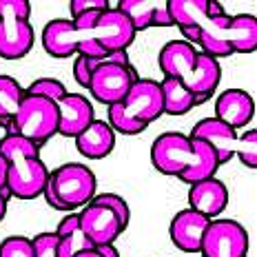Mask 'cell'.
Masks as SVG:
<instances>
[{
  "instance_id": "cell-9",
  "label": "cell",
  "mask_w": 257,
  "mask_h": 257,
  "mask_svg": "<svg viewBox=\"0 0 257 257\" xmlns=\"http://www.w3.org/2000/svg\"><path fill=\"white\" fill-rule=\"evenodd\" d=\"M202 257H248V233L235 219H211L202 237Z\"/></svg>"
},
{
  "instance_id": "cell-10",
  "label": "cell",
  "mask_w": 257,
  "mask_h": 257,
  "mask_svg": "<svg viewBox=\"0 0 257 257\" xmlns=\"http://www.w3.org/2000/svg\"><path fill=\"white\" fill-rule=\"evenodd\" d=\"M80 228H82L84 237L93 248L106 244H115V239L124 233L120 217L111 211L109 206L98 204V202H89L87 206L80 208Z\"/></svg>"
},
{
  "instance_id": "cell-15",
  "label": "cell",
  "mask_w": 257,
  "mask_h": 257,
  "mask_svg": "<svg viewBox=\"0 0 257 257\" xmlns=\"http://www.w3.org/2000/svg\"><path fill=\"white\" fill-rule=\"evenodd\" d=\"M255 115V100L244 89H226L217 95L215 115L219 122L228 124L235 131L248 126Z\"/></svg>"
},
{
  "instance_id": "cell-22",
  "label": "cell",
  "mask_w": 257,
  "mask_h": 257,
  "mask_svg": "<svg viewBox=\"0 0 257 257\" xmlns=\"http://www.w3.org/2000/svg\"><path fill=\"white\" fill-rule=\"evenodd\" d=\"M228 47L235 53H253L257 49V20L253 14L231 16L228 23Z\"/></svg>"
},
{
  "instance_id": "cell-32",
  "label": "cell",
  "mask_w": 257,
  "mask_h": 257,
  "mask_svg": "<svg viewBox=\"0 0 257 257\" xmlns=\"http://www.w3.org/2000/svg\"><path fill=\"white\" fill-rule=\"evenodd\" d=\"M111 7L109 0H71L69 3V12H71V20L89 12H106Z\"/></svg>"
},
{
  "instance_id": "cell-6",
  "label": "cell",
  "mask_w": 257,
  "mask_h": 257,
  "mask_svg": "<svg viewBox=\"0 0 257 257\" xmlns=\"http://www.w3.org/2000/svg\"><path fill=\"white\" fill-rule=\"evenodd\" d=\"M12 136H20L25 140L38 144L42 149L53 136H58V106L56 102L40 95H27L18 106L14 117Z\"/></svg>"
},
{
  "instance_id": "cell-18",
  "label": "cell",
  "mask_w": 257,
  "mask_h": 257,
  "mask_svg": "<svg viewBox=\"0 0 257 257\" xmlns=\"http://www.w3.org/2000/svg\"><path fill=\"white\" fill-rule=\"evenodd\" d=\"M115 9L128 18L133 31H147L151 27H173L167 3H149V0H117Z\"/></svg>"
},
{
  "instance_id": "cell-20",
  "label": "cell",
  "mask_w": 257,
  "mask_h": 257,
  "mask_svg": "<svg viewBox=\"0 0 257 257\" xmlns=\"http://www.w3.org/2000/svg\"><path fill=\"white\" fill-rule=\"evenodd\" d=\"M73 140H76V149L82 158L104 160L106 155H111V151L115 147V133L104 120H93Z\"/></svg>"
},
{
  "instance_id": "cell-21",
  "label": "cell",
  "mask_w": 257,
  "mask_h": 257,
  "mask_svg": "<svg viewBox=\"0 0 257 257\" xmlns=\"http://www.w3.org/2000/svg\"><path fill=\"white\" fill-rule=\"evenodd\" d=\"M58 237V257H76L82 250H89L93 246L84 237L82 228H80V217L78 213H67L60 222H58L56 231Z\"/></svg>"
},
{
  "instance_id": "cell-30",
  "label": "cell",
  "mask_w": 257,
  "mask_h": 257,
  "mask_svg": "<svg viewBox=\"0 0 257 257\" xmlns=\"http://www.w3.org/2000/svg\"><path fill=\"white\" fill-rule=\"evenodd\" d=\"M102 62V58H87V56H76L73 60V80L78 82L80 89L87 91L89 87V78L93 73V69Z\"/></svg>"
},
{
  "instance_id": "cell-2",
  "label": "cell",
  "mask_w": 257,
  "mask_h": 257,
  "mask_svg": "<svg viewBox=\"0 0 257 257\" xmlns=\"http://www.w3.org/2000/svg\"><path fill=\"white\" fill-rule=\"evenodd\" d=\"M98 193L95 173L87 164L69 162L49 171V180L42 191V197L51 208L60 213H76L87 206Z\"/></svg>"
},
{
  "instance_id": "cell-14",
  "label": "cell",
  "mask_w": 257,
  "mask_h": 257,
  "mask_svg": "<svg viewBox=\"0 0 257 257\" xmlns=\"http://www.w3.org/2000/svg\"><path fill=\"white\" fill-rule=\"evenodd\" d=\"M58 106V133L62 138H78L95 120V109L82 93H71L56 102Z\"/></svg>"
},
{
  "instance_id": "cell-29",
  "label": "cell",
  "mask_w": 257,
  "mask_h": 257,
  "mask_svg": "<svg viewBox=\"0 0 257 257\" xmlns=\"http://www.w3.org/2000/svg\"><path fill=\"white\" fill-rule=\"evenodd\" d=\"M91 202H98V204L109 206L111 211H113L115 215L120 217L122 226H124V231H126L128 219H131V211H128V204H126L124 197L117 195V193H95V197H93Z\"/></svg>"
},
{
  "instance_id": "cell-35",
  "label": "cell",
  "mask_w": 257,
  "mask_h": 257,
  "mask_svg": "<svg viewBox=\"0 0 257 257\" xmlns=\"http://www.w3.org/2000/svg\"><path fill=\"white\" fill-rule=\"evenodd\" d=\"M76 257H102V255H100L95 248H89V250H82V253H78Z\"/></svg>"
},
{
  "instance_id": "cell-25",
  "label": "cell",
  "mask_w": 257,
  "mask_h": 257,
  "mask_svg": "<svg viewBox=\"0 0 257 257\" xmlns=\"http://www.w3.org/2000/svg\"><path fill=\"white\" fill-rule=\"evenodd\" d=\"M25 98V89L12 76H0V126L5 133H12L14 117Z\"/></svg>"
},
{
  "instance_id": "cell-17",
  "label": "cell",
  "mask_w": 257,
  "mask_h": 257,
  "mask_svg": "<svg viewBox=\"0 0 257 257\" xmlns=\"http://www.w3.org/2000/svg\"><path fill=\"white\" fill-rule=\"evenodd\" d=\"M228 206V189L222 180L211 178L191 184L189 189V208L208 219L222 215Z\"/></svg>"
},
{
  "instance_id": "cell-34",
  "label": "cell",
  "mask_w": 257,
  "mask_h": 257,
  "mask_svg": "<svg viewBox=\"0 0 257 257\" xmlns=\"http://www.w3.org/2000/svg\"><path fill=\"white\" fill-rule=\"evenodd\" d=\"M98 250L102 257H120V250L115 248V244H106V246H98Z\"/></svg>"
},
{
  "instance_id": "cell-26",
  "label": "cell",
  "mask_w": 257,
  "mask_h": 257,
  "mask_svg": "<svg viewBox=\"0 0 257 257\" xmlns=\"http://www.w3.org/2000/svg\"><path fill=\"white\" fill-rule=\"evenodd\" d=\"M25 93L40 95V98H47V100H51V102H60L69 91L60 80H56V78H38L25 89Z\"/></svg>"
},
{
  "instance_id": "cell-12",
  "label": "cell",
  "mask_w": 257,
  "mask_h": 257,
  "mask_svg": "<svg viewBox=\"0 0 257 257\" xmlns=\"http://www.w3.org/2000/svg\"><path fill=\"white\" fill-rule=\"evenodd\" d=\"M189 138L191 140L206 142L208 147L215 151L219 167L228 164L235 158L237 131L231 128L228 124H224V122H219L217 117H202V120H197L195 124H193V128H191Z\"/></svg>"
},
{
  "instance_id": "cell-4",
  "label": "cell",
  "mask_w": 257,
  "mask_h": 257,
  "mask_svg": "<svg viewBox=\"0 0 257 257\" xmlns=\"http://www.w3.org/2000/svg\"><path fill=\"white\" fill-rule=\"evenodd\" d=\"M31 3L27 0H0V58L20 60L34 49Z\"/></svg>"
},
{
  "instance_id": "cell-23",
  "label": "cell",
  "mask_w": 257,
  "mask_h": 257,
  "mask_svg": "<svg viewBox=\"0 0 257 257\" xmlns=\"http://www.w3.org/2000/svg\"><path fill=\"white\" fill-rule=\"evenodd\" d=\"M160 91H162L164 113H169V115H186L189 111H193L197 106L195 95L178 78H162Z\"/></svg>"
},
{
  "instance_id": "cell-13",
  "label": "cell",
  "mask_w": 257,
  "mask_h": 257,
  "mask_svg": "<svg viewBox=\"0 0 257 257\" xmlns=\"http://www.w3.org/2000/svg\"><path fill=\"white\" fill-rule=\"evenodd\" d=\"M208 224H211L208 217L191 211V208H182L171 219L169 237L175 244V248L182 253H200L202 237H204Z\"/></svg>"
},
{
  "instance_id": "cell-8",
  "label": "cell",
  "mask_w": 257,
  "mask_h": 257,
  "mask_svg": "<svg viewBox=\"0 0 257 257\" xmlns=\"http://www.w3.org/2000/svg\"><path fill=\"white\" fill-rule=\"evenodd\" d=\"M120 111L128 122L142 128H149L151 122L160 120L164 115L160 82H155L151 78H140L126 91L124 100L120 102Z\"/></svg>"
},
{
  "instance_id": "cell-33",
  "label": "cell",
  "mask_w": 257,
  "mask_h": 257,
  "mask_svg": "<svg viewBox=\"0 0 257 257\" xmlns=\"http://www.w3.org/2000/svg\"><path fill=\"white\" fill-rule=\"evenodd\" d=\"M9 189H7V171H5V160L0 158V222L7 215L9 208Z\"/></svg>"
},
{
  "instance_id": "cell-7",
  "label": "cell",
  "mask_w": 257,
  "mask_h": 257,
  "mask_svg": "<svg viewBox=\"0 0 257 257\" xmlns=\"http://www.w3.org/2000/svg\"><path fill=\"white\" fill-rule=\"evenodd\" d=\"M151 164L162 175H182L195 164L191 138L180 131H167L158 136L151 144Z\"/></svg>"
},
{
  "instance_id": "cell-31",
  "label": "cell",
  "mask_w": 257,
  "mask_h": 257,
  "mask_svg": "<svg viewBox=\"0 0 257 257\" xmlns=\"http://www.w3.org/2000/svg\"><path fill=\"white\" fill-rule=\"evenodd\" d=\"M34 244V257H58V237L56 233L45 231L31 237Z\"/></svg>"
},
{
  "instance_id": "cell-28",
  "label": "cell",
  "mask_w": 257,
  "mask_h": 257,
  "mask_svg": "<svg viewBox=\"0 0 257 257\" xmlns=\"http://www.w3.org/2000/svg\"><path fill=\"white\" fill-rule=\"evenodd\" d=\"M0 257H34V244L25 235H9L0 242Z\"/></svg>"
},
{
  "instance_id": "cell-19",
  "label": "cell",
  "mask_w": 257,
  "mask_h": 257,
  "mask_svg": "<svg viewBox=\"0 0 257 257\" xmlns=\"http://www.w3.org/2000/svg\"><path fill=\"white\" fill-rule=\"evenodd\" d=\"M219 80H222V67H219V60L206 56V53L197 51L195 58V69H193V76L186 82V87L193 95H195L197 106L204 104L206 100H211L215 95V91L219 87Z\"/></svg>"
},
{
  "instance_id": "cell-27",
  "label": "cell",
  "mask_w": 257,
  "mask_h": 257,
  "mask_svg": "<svg viewBox=\"0 0 257 257\" xmlns=\"http://www.w3.org/2000/svg\"><path fill=\"white\" fill-rule=\"evenodd\" d=\"M235 155L246 169H257V131L255 128H246L242 136H237L235 144Z\"/></svg>"
},
{
  "instance_id": "cell-1",
  "label": "cell",
  "mask_w": 257,
  "mask_h": 257,
  "mask_svg": "<svg viewBox=\"0 0 257 257\" xmlns=\"http://www.w3.org/2000/svg\"><path fill=\"white\" fill-rule=\"evenodd\" d=\"M0 158L7 171V189L16 200H36L49 180V169L40 158V147L20 136L5 133L0 138Z\"/></svg>"
},
{
  "instance_id": "cell-24",
  "label": "cell",
  "mask_w": 257,
  "mask_h": 257,
  "mask_svg": "<svg viewBox=\"0 0 257 257\" xmlns=\"http://www.w3.org/2000/svg\"><path fill=\"white\" fill-rule=\"evenodd\" d=\"M193 144V153H195V164L186 171L182 178H178L180 182L184 184H197V182H204V180H211L215 178L217 169H219V162H217V155L208 147L206 142L202 140H191Z\"/></svg>"
},
{
  "instance_id": "cell-3",
  "label": "cell",
  "mask_w": 257,
  "mask_h": 257,
  "mask_svg": "<svg viewBox=\"0 0 257 257\" xmlns=\"http://www.w3.org/2000/svg\"><path fill=\"white\" fill-rule=\"evenodd\" d=\"M140 80L138 69L131 64L126 51H115L102 58V62L93 69L89 78L87 91L93 95L95 102L111 106L124 100L126 91Z\"/></svg>"
},
{
  "instance_id": "cell-11",
  "label": "cell",
  "mask_w": 257,
  "mask_h": 257,
  "mask_svg": "<svg viewBox=\"0 0 257 257\" xmlns=\"http://www.w3.org/2000/svg\"><path fill=\"white\" fill-rule=\"evenodd\" d=\"M136 31H133L128 18L122 12L111 5L106 12L100 14L98 23L93 25V40L104 53L126 51L136 40Z\"/></svg>"
},
{
  "instance_id": "cell-5",
  "label": "cell",
  "mask_w": 257,
  "mask_h": 257,
  "mask_svg": "<svg viewBox=\"0 0 257 257\" xmlns=\"http://www.w3.org/2000/svg\"><path fill=\"white\" fill-rule=\"evenodd\" d=\"M42 47L51 58H104V53L93 40V27H78L73 20L53 18L42 29Z\"/></svg>"
},
{
  "instance_id": "cell-16",
  "label": "cell",
  "mask_w": 257,
  "mask_h": 257,
  "mask_svg": "<svg viewBox=\"0 0 257 257\" xmlns=\"http://www.w3.org/2000/svg\"><path fill=\"white\" fill-rule=\"evenodd\" d=\"M195 58L197 49L189 45L186 40H169L167 45L158 53V64L160 71L164 73V78H178L180 82H189L195 69Z\"/></svg>"
}]
</instances>
